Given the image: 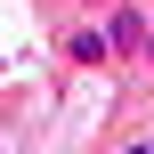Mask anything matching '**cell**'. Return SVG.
I'll return each mask as SVG.
<instances>
[{
  "label": "cell",
  "instance_id": "cell-4",
  "mask_svg": "<svg viewBox=\"0 0 154 154\" xmlns=\"http://www.w3.org/2000/svg\"><path fill=\"white\" fill-rule=\"evenodd\" d=\"M81 8H114V0H81Z\"/></svg>",
  "mask_w": 154,
  "mask_h": 154
},
{
  "label": "cell",
  "instance_id": "cell-2",
  "mask_svg": "<svg viewBox=\"0 0 154 154\" xmlns=\"http://www.w3.org/2000/svg\"><path fill=\"white\" fill-rule=\"evenodd\" d=\"M65 57H73V65H114L106 24H73V32H65Z\"/></svg>",
  "mask_w": 154,
  "mask_h": 154
},
{
  "label": "cell",
  "instance_id": "cell-1",
  "mask_svg": "<svg viewBox=\"0 0 154 154\" xmlns=\"http://www.w3.org/2000/svg\"><path fill=\"white\" fill-rule=\"evenodd\" d=\"M106 41H114V65H122V57H146V16H138V8H114V16H106Z\"/></svg>",
  "mask_w": 154,
  "mask_h": 154
},
{
  "label": "cell",
  "instance_id": "cell-3",
  "mask_svg": "<svg viewBox=\"0 0 154 154\" xmlns=\"http://www.w3.org/2000/svg\"><path fill=\"white\" fill-rule=\"evenodd\" d=\"M146 65H154V24H146Z\"/></svg>",
  "mask_w": 154,
  "mask_h": 154
}]
</instances>
